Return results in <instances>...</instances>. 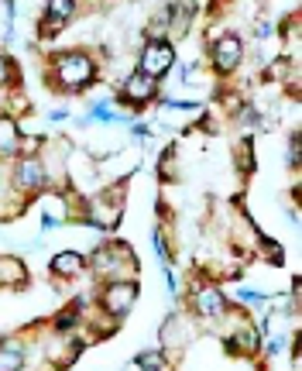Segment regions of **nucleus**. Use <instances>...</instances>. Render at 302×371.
Segmentation results:
<instances>
[{"label":"nucleus","mask_w":302,"mask_h":371,"mask_svg":"<svg viewBox=\"0 0 302 371\" xmlns=\"http://www.w3.org/2000/svg\"><path fill=\"white\" fill-rule=\"evenodd\" d=\"M55 73H59V83L66 90H79L93 80V59L83 52H66L55 59Z\"/></svg>","instance_id":"1"},{"label":"nucleus","mask_w":302,"mask_h":371,"mask_svg":"<svg viewBox=\"0 0 302 371\" xmlns=\"http://www.w3.org/2000/svg\"><path fill=\"white\" fill-rule=\"evenodd\" d=\"M172 66H175V49H172V42L151 38V42L144 45V52H141V73H148L151 80H158V76H165Z\"/></svg>","instance_id":"2"},{"label":"nucleus","mask_w":302,"mask_h":371,"mask_svg":"<svg viewBox=\"0 0 302 371\" xmlns=\"http://www.w3.org/2000/svg\"><path fill=\"white\" fill-rule=\"evenodd\" d=\"M134 299H138V285L134 282H110L103 289V306H107L110 316H124L134 306Z\"/></svg>","instance_id":"3"},{"label":"nucleus","mask_w":302,"mask_h":371,"mask_svg":"<svg viewBox=\"0 0 302 371\" xmlns=\"http://www.w3.org/2000/svg\"><path fill=\"white\" fill-rule=\"evenodd\" d=\"M240 56H244L240 38H234V35L216 38V45H213V66H216L220 73H234L237 62H240Z\"/></svg>","instance_id":"4"},{"label":"nucleus","mask_w":302,"mask_h":371,"mask_svg":"<svg viewBox=\"0 0 302 371\" xmlns=\"http://www.w3.org/2000/svg\"><path fill=\"white\" fill-rule=\"evenodd\" d=\"M155 90H158V80H151L148 73H134V76H127V83H124V97L127 100H134V104H144V100H151L155 97Z\"/></svg>","instance_id":"5"},{"label":"nucleus","mask_w":302,"mask_h":371,"mask_svg":"<svg viewBox=\"0 0 302 371\" xmlns=\"http://www.w3.org/2000/svg\"><path fill=\"white\" fill-rule=\"evenodd\" d=\"M18 186L21 189H42L45 186V169L38 158H21L18 165Z\"/></svg>","instance_id":"6"},{"label":"nucleus","mask_w":302,"mask_h":371,"mask_svg":"<svg viewBox=\"0 0 302 371\" xmlns=\"http://www.w3.org/2000/svg\"><path fill=\"white\" fill-rule=\"evenodd\" d=\"M223 306H227V299H223V292H220V289L203 285V289L196 292V313H203V316H220V313H223Z\"/></svg>","instance_id":"7"},{"label":"nucleus","mask_w":302,"mask_h":371,"mask_svg":"<svg viewBox=\"0 0 302 371\" xmlns=\"http://www.w3.org/2000/svg\"><path fill=\"white\" fill-rule=\"evenodd\" d=\"M21 368H25V350H21V344L4 340V344H0V371H21Z\"/></svg>","instance_id":"8"},{"label":"nucleus","mask_w":302,"mask_h":371,"mask_svg":"<svg viewBox=\"0 0 302 371\" xmlns=\"http://www.w3.org/2000/svg\"><path fill=\"white\" fill-rule=\"evenodd\" d=\"M83 265H86V261H83V254H76V251H62V254L52 258V272H55V275H66V278H69V275H79Z\"/></svg>","instance_id":"9"},{"label":"nucleus","mask_w":302,"mask_h":371,"mask_svg":"<svg viewBox=\"0 0 302 371\" xmlns=\"http://www.w3.org/2000/svg\"><path fill=\"white\" fill-rule=\"evenodd\" d=\"M21 145V134H18V124L11 117H0V155H14Z\"/></svg>","instance_id":"10"},{"label":"nucleus","mask_w":302,"mask_h":371,"mask_svg":"<svg viewBox=\"0 0 302 371\" xmlns=\"http://www.w3.org/2000/svg\"><path fill=\"white\" fill-rule=\"evenodd\" d=\"M73 11H76V4H73V0H49L45 21H49L52 28H62V25L73 18Z\"/></svg>","instance_id":"11"},{"label":"nucleus","mask_w":302,"mask_h":371,"mask_svg":"<svg viewBox=\"0 0 302 371\" xmlns=\"http://www.w3.org/2000/svg\"><path fill=\"white\" fill-rule=\"evenodd\" d=\"M90 224H97V227H117L121 224V206H103V203H93V210H90Z\"/></svg>","instance_id":"12"},{"label":"nucleus","mask_w":302,"mask_h":371,"mask_svg":"<svg viewBox=\"0 0 302 371\" xmlns=\"http://www.w3.org/2000/svg\"><path fill=\"white\" fill-rule=\"evenodd\" d=\"M134 364L144 368V371H162V368H165V350H141V354L134 357Z\"/></svg>","instance_id":"13"},{"label":"nucleus","mask_w":302,"mask_h":371,"mask_svg":"<svg viewBox=\"0 0 302 371\" xmlns=\"http://www.w3.org/2000/svg\"><path fill=\"white\" fill-rule=\"evenodd\" d=\"M0 278L4 282H25V265L18 258H4L0 261Z\"/></svg>","instance_id":"14"},{"label":"nucleus","mask_w":302,"mask_h":371,"mask_svg":"<svg viewBox=\"0 0 302 371\" xmlns=\"http://www.w3.org/2000/svg\"><path fill=\"white\" fill-rule=\"evenodd\" d=\"M90 121H117V114H114L110 107H103V104H100V107L90 114Z\"/></svg>","instance_id":"15"},{"label":"nucleus","mask_w":302,"mask_h":371,"mask_svg":"<svg viewBox=\"0 0 302 371\" xmlns=\"http://www.w3.org/2000/svg\"><path fill=\"white\" fill-rule=\"evenodd\" d=\"M11 73H14V69H11V62H8L4 56H0V86H4V83L11 80Z\"/></svg>","instance_id":"16"},{"label":"nucleus","mask_w":302,"mask_h":371,"mask_svg":"<svg viewBox=\"0 0 302 371\" xmlns=\"http://www.w3.org/2000/svg\"><path fill=\"white\" fill-rule=\"evenodd\" d=\"M240 299H244V302H264V296H261V292H254V289H244V292H240Z\"/></svg>","instance_id":"17"},{"label":"nucleus","mask_w":302,"mask_h":371,"mask_svg":"<svg viewBox=\"0 0 302 371\" xmlns=\"http://www.w3.org/2000/svg\"><path fill=\"white\" fill-rule=\"evenodd\" d=\"M288 162H299V134H292V148H288Z\"/></svg>","instance_id":"18"},{"label":"nucleus","mask_w":302,"mask_h":371,"mask_svg":"<svg viewBox=\"0 0 302 371\" xmlns=\"http://www.w3.org/2000/svg\"><path fill=\"white\" fill-rule=\"evenodd\" d=\"M155 251H158V258H165V241H162V234H155Z\"/></svg>","instance_id":"19"}]
</instances>
